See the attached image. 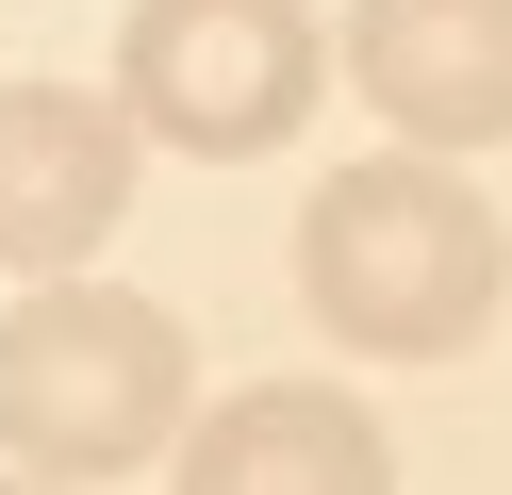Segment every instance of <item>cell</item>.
<instances>
[{"mask_svg":"<svg viewBox=\"0 0 512 495\" xmlns=\"http://www.w3.org/2000/svg\"><path fill=\"white\" fill-rule=\"evenodd\" d=\"M298 297L347 330L364 363H463L512 297V231L463 165L430 149H380V165H331L298 215Z\"/></svg>","mask_w":512,"mask_h":495,"instance_id":"obj_1","label":"cell"},{"mask_svg":"<svg viewBox=\"0 0 512 495\" xmlns=\"http://www.w3.org/2000/svg\"><path fill=\"white\" fill-rule=\"evenodd\" d=\"M199 429V347H182L166 297H116V281H50L0 314V462L17 479H133L149 446L182 462Z\"/></svg>","mask_w":512,"mask_h":495,"instance_id":"obj_2","label":"cell"},{"mask_svg":"<svg viewBox=\"0 0 512 495\" xmlns=\"http://www.w3.org/2000/svg\"><path fill=\"white\" fill-rule=\"evenodd\" d=\"M331 66H347L331 17H298V0H133V17H116V116H133L149 149L248 165V149H281V132L314 116Z\"/></svg>","mask_w":512,"mask_h":495,"instance_id":"obj_3","label":"cell"},{"mask_svg":"<svg viewBox=\"0 0 512 495\" xmlns=\"http://www.w3.org/2000/svg\"><path fill=\"white\" fill-rule=\"evenodd\" d=\"M347 83L397 149H496L512 132V0H347Z\"/></svg>","mask_w":512,"mask_h":495,"instance_id":"obj_4","label":"cell"},{"mask_svg":"<svg viewBox=\"0 0 512 495\" xmlns=\"http://www.w3.org/2000/svg\"><path fill=\"white\" fill-rule=\"evenodd\" d=\"M133 149L149 132L83 83H0V264L17 281H83L116 215H133Z\"/></svg>","mask_w":512,"mask_h":495,"instance_id":"obj_5","label":"cell"},{"mask_svg":"<svg viewBox=\"0 0 512 495\" xmlns=\"http://www.w3.org/2000/svg\"><path fill=\"white\" fill-rule=\"evenodd\" d=\"M182 495H397V446L347 380H248L182 429Z\"/></svg>","mask_w":512,"mask_h":495,"instance_id":"obj_6","label":"cell"},{"mask_svg":"<svg viewBox=\"0 0 512 495\" xmlns=\"http://www.w3.org/2000/svg\"><path fill=\"white\" fill-rule=\"evenodd\" d=\"M0 495H50V479H17V462H0Z\"/></svg>","mask_w":512,"mask_h":495,"instance_id":"obj_7","label":"cell"}]
</instances>
